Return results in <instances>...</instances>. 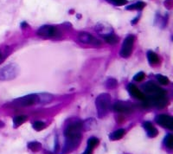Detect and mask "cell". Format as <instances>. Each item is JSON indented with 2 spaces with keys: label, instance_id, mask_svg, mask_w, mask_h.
Wrapping results in <instances>:
<instances>
[{
  "label": "cell",
  "instance_id": "obj_28",
  "mask_svg": "<svg viewBox=\"0 0 173 154\" xmlns=\"http://www.w3.org/2000/svg\"><path fill=\"white\" fill-rule=\"evenodd\" d=\"M98 144H99V139L95 137L89 138L88 140H87V146H89V147L93 148V149L96 146H98Z\"/></svg>",
  "mask_w": 173,
  "mask_h": 154
},
{
  "label": "cell",
  "instance_id": "obj_3",
  "mask_svg": "<svg viewBox=\"0 0 173 154\" xmlns=\"http://www.w3.org/2000/svg\"><path fill=\"white\" fill-rule=\"evenodd\" d=\"M19 74V68L16 63H10L0 69V81H11Z\"/></svg>",
  "mask_w": 173,
  "mask_h": 154
},
{
  "label": "cell",
  "instance_id": "obj_29",
  "mask_svg": "<svg viewBox=\"0 0 173 154\" xmlns=\"http://www.w3.org/2000/svg\"><path fill=\"white\" fill-rule=\"evenodd\" d=\"M107 1L116 6H122L124 4H127V0H107Z\"/></svg>",
  "mask_w": 173,
  "mask_h": 154
},
{
  "label": "cell",
  "instance_id": "obj_24",
  "mask_svg": "<svg viewBox=\"0 0 173 154\" xmlns=\"http://www.w3.org/2000/svg\"><path fill=\"white\" fill-rule=\"evenodd\" d=\"M105 84H106V88L107 89H113L118 86V81L114 78H109V79L107 80Z\"/></svg>",
  "mask_w": 173,
  "mask_h": 154
},
{
  "label": "cell",
  "instance_id": "obj_4",
  "mask_svg": "<svg viewBox=\"0 0 173 154\" xmlns=\"http://www.w3.org/2000/svg\"><path fill=\"white\" fill-rule=\"evenodd\" d=\"M12 103L16 107H21V108L30 107V106H33L38 103V96H37V94L28 95L23 96V97L14 100Z\"/></svg>",
  "mask_w": 173,
  "mask_h": 154
},
{
  "label": "cell",
  "instance_id": "obj_16",
  "mask_svg": "<svg viewBox=\"0 0 173 154\" xmlns=\"http://www.w3.org/2000/svg\"><path fill=\"white\" fill-rule=\"evenodd\" d=\"M96 126H97V123L93 118L86 119V121H84L82 122V129L85 130V131L95 129Z\"/></svg>",
  "mask_w": 173,
  "mask_h": 154
},
{
  "label": "cell",
  "instance_id": "obj_25",
  "mask_svg": "<svg viewBox=\"0 0 173 154\" xmlns=\"http://www.w3.org/2000/svg\"><path fill=\"white\" fill-rule=\"evenodd\" d=\"M165 145L169 149H172L173 148V137L171 134H168L165 138Z\"/></svg>",
  "mask_w": 173,
  "mask_h": 154
},
{
  "label": "cell",
  "instance_id": "obj_27",
  "mask_svg": "<svg viewBox=\"0 0 173 154\" xmlns=\"http://www.w3.org/2000/svg\"><path fill=\"white\" fill-rule=\"evenodd\" d=\"M46 127V125L44 122H42V121H36V122H34L33 123V128L35 130H37V131H42V130H43L44 128Z\"/></svg>",
  "mask_w": 173,
  "mask_h": 154
},
{
  "label": "cell",
  "instance_id": "obj_2",
  "mask_svg": "<svg viewBox=\"0 0 173 154\" xmlns=\"http://www.w3.org/2000/svg\"><path fill=\"white\" fill-rule=\"evenodd\" d=\"M82 121H73L66 126L64 135L69 139H82Z\"/></svg>",
  "mask_w": 173,
  "mask_h": 154
},
{
  "label": "cell",
  "instance_id": "obj_7",
  "mask_svg": "<svg viewBox=\"0 0 173 154\" xmlns=\"http://www.w3.org/2000/svg\"><path fill=\"white\" fill-rule=\"evenodd\" d=\"M38 36L44 38L54 37L58 35V29L52 25H43L37 30Z\"/></svg>",
  "mask_w": 173,
  "mask_h": 154
},
{
  "label": "cell",
  "instance_id": "obj_22",
  "mask_svg": "<svg viewBox=\"0 0 173 154\" xmlns=\"http://www.w3.org/2000/svg\"><path fill=\"white\" fill-rule=\"evenodd\" d=\"M27 120V117L24 115H20V116L15 117L13 119V125L14 127H18L19 125H21L22 124H24L25 121Z\"/></svg>",
  "mask_w": 173,
  "mask_h": 154
},
{
  "label": "cell",
  "instance_id": "obj_5",
  "mask_svg": "<svg viewBox=\"0 0 173 154\" xmlns=\"http://www.w3.org/2000/svg\"><path fill=\"white\" fill-rule=\"evenodd\" d=\"M142 89L147 95H150L151 96L160 95H165V91L164 89L159 88L157 84H155L153 81H147L142 86Z\"/></svg>",
  "mask_w": 173,
  "mask_h": 154
},
{
  "label": "cell",
  "instance_id": "obj_20",
  "mask_svg": "<svg viewBox=\"0 0 173 154\" xmlns=\"http://www.w3.org/2000/svg\"><path fill=\"white\" fill-rule=\"evenodd\" d=\"M28 148L34 152H37L42 150V144L37 141L29 142L28 144Z\"/></svg>",
  "mask_w": 173,
  "mask_h": 154
},
{
  "label": "cell",
  "instance_id": "obj_8",
  "mask_svg": "<svg viewBox=\"0 0 173 154\" xmlns=\"http://www.w3.org/2000/svg\"><path fill=\"white\" fill-rule=\"evenodd\" d=\"M147 99L150 101L151 105H153L157 108H164L168 104V99L165 95L150 96V97H147Z\"/></svg>",
  "mask_w": 173,
  "mask_h": 154
},
{
  "label": "cell",
  "instance_id": "obj_10",
  "mask_svg": "<svg viewBox=\"0 0 173 154\" xmlns=\"http://www.w3.org/2000/svg\"><path fill=\"white\" fill-rule=\"evenodd\" d=\"M80 42L85 43V44H89V45L98 47L101 44V42L97 38L94 37L91 34L86 33V32H81L78 36Z\"/></svg>",
  "mask_w": 173,
  "mask_h": 154
},
{
  "label": "cell",
  "instance_id": "obj_13",
  "mask_svg": "<svg viewBox=\"0 0 173 154\" xmlns=\"http://www.w3.org/2000/svg\"><path fill=\"white\" fill-rule=\"evenodd\" d=\"M127 90L128 93L130 94V95H132V97L136 98L138 100H144V99H145V95H144L142 92L140 91L139 88H137L134 84H129L127 86Z\"/></svg>",
  "mask_w": 173,
  "mask_h": 154
},
{
  "label": "cell",
  "instance_id": "obj_14",
  "mask_svg": "<svg viewBox=\"0 0 173 154\" xmlns=\"http://www.w3.org/2000/svg\"><path fill=\"white\" fill-rule=\"evenodd\" d=\"M95 30L100 35H101L102 37L112 34V32H113V29H112L111 27L106 24H97L95 26Z\"/></svg>",
  "mask_w": 173,
  "mask_h": 154
},
{
  "label": "cell",
  "instance_id": "obj_19",
  "mask_svg": "<svg viewBox=\"0 0 173 154\" xmlns=\"http://www.w3.org/2000/svg\"><path fill=\"white\" fill-rule=\"evenodd\" d=\"M147 58H148L149 63L151 64H156L159 62V58H158V55L153 52L152 50H150L147 52Z\"/></svg>",
  "mask_w": 173,
  "mask_h": 154
},
{
  "label": "cell",
  "instance_id": "obj_30",
  "mask_svg": "<svg viewBox=\"0 0 173 154\" xmlns=\"http://www.w3.org/2000/svg\"><path fill=\"white\" fill-rule=\"evenodd\" d=\"M144 77H145V75H144V72H139L138 74H136V75H134L133 80H134L135 81H141L144 80Z\"/></svg>",
  "mask_w": 173,
  "mask_h": 154
},
{
  "label": "cell",
  "instance_id": "obj_26",
  "mask_svg": "<svg viewBox=\"0 0 173 154\" xmlns=\"http://www.w3.org/2000/svg\"><path fill=\"white\" fill-rule=\"evenodd\" d=\"M157 80L158 81V82L162 85H168L170 82L168 77H166L165 75H156Z\"/></svg>",
  "mask_w": 173,
  "mask_h": 154
},
{
  "label": "cell",
  "instance_id": "obj_6",
  "mask_svg": "<svg viewBox=\"0 0 173 154\" xmlns=\"http://www.w3.org/2000/svg\"><path fill=\"white\" fill-rule=\"evenodd\" d=\"M133 42H134V37L132 35H129L128 37H126V39L124 40L123 44L121 47V50H120V55L124 57V58H126L128 57L132 51V48H133Z\"/></svg>",
  "mask_w": 173,
  "mask_h": 154
},
{
  "label": "cell",
  "instance_id": "obj_11",
  "mask_svg": "<svg viewBox=\"0 0 173 154\" xmlns=\"http://www.w3.org/2000/svg\"><path fill=\"white\" fill-rule=\"evenodd\" d=\"M155 121L161 126L169 130L173 129V119L172 117L166 114H159L155 118Z\"/></svg>",
  "mask_w": 173,
  "mask_h": 154
},
{
  "label": "cell",
  "instance_id": "obj_12",
  "mask_svg": "<svg viewBox=\"0 0 173 154\" xmlns=\"http://www.w3.org/2000/svg\"><path fill=\"white\" fill-rule=\"evenodd\" d=\"M113 110L117 112H123V113H131L133 111V108L128 103H125L123 101L115 102L113 107Z\"/></svg>",
  "mask_w": 173,
  "mask_h": 154
},
{
  "label": "cell",
  "instance_id": "obj_31",
  "mask_svg": "<svg viewBox=\"0 0 173 154\" xmlns=\"http://www.w3.org/2000/svg\"><path fill=\"white\" fill-rule=\"evenodd\" d=\"M93 148H91V147H89V146H86V149L85 150V152H83L82 154H92V152H93Z\"/></svg>",
  "mask_w": 173,
  "mask_h": 154
},
{
  "label": "cell",
  "instance_id": "obj_32",
  "mask_svg": "<svg viewBox=\"0 0 173 154\" xmlns=\"http://www.w3.org/2000/svg\"><path fill=\"white\" fill-rule=\"evenodd\" d=\"M59 149V143H58L57 138L55 139V152H56Z\"/></svg>",
  "mask_w": 173,
  "mask_h": 154
},
{
  "label": "cell",
  "instance_id": "obj_9",
  "mask_svg": "<svg viewBox=\"0 0 173 154\" xmlns=\"http://www.w3.org/2000/svg\"><path fill=\"white\" fill-rule=\"evenodd\" d=\"M81 143V139H69L66 138L65 144L62 147V154H69L75 150Z\"/></svg>",
  "mask_w": 173,
  "mask_h": 154
},
{
  "label": "cell",
  "instance_id": "obj_18",
  "mask_svg": "<svg viewBox=\"0 0 173 154\" xmlns=\"http://www.w3.org/2000/svg\"><path fill=\"white\" fill-rule=\"evenodd\" d=\"M126 133V130L125 129H118L114 131L113 133H112L110 135H109V139L111 140H119L120 139H122L123 136Z\"/></svg>",
  "mask_w": 173,
  "mask_h": 154
},
{
  "label": "cell",
  "instance_id": "obj_17",
  "mask_svg": "<svg viewBox=\"0 0 173 154\" xmlns=\"http://www.w3.org/2000/svg\"><path fill=\"white\" fill-rule=\"evenodd\" d=\"M37 96H38V104H46L53 100V95L48 93L37 94Z\"/></svg>",
  "mask_w": 173,
  "mask_h": 154
},
{
  "label": "cell",
  "instance_id": "obj_15",
  "mask_svg": "<svg viewBox=\"0 0 173 154\" xmlns=\"http://www.w3.org/2000/svg\"><path fill=\"white\" fill-rule=\"evenodd\" d=\"M143 127L146 130L147 135L150 138H155L157 135V133H158L157 129L153 126V123H151L150 121H145V122H144L143 123Z\"/></svg>",
  "mask_w": 173,
  "mask_h": 154
},
{
  "label": "cell",
  "instance_id": "obj_21",
  "mask_svg": "<svg viewBox=\"0 0 173 154\" xmlns=\"http://www.w3.org/2000/svg\"><path fill=\"white\" fill-rule=\"evenodd\" d=\"M104 39L106 40V42L107 43H109V44H112V45H113V44H116L118 41H119V38L116 37L115 35H113V34H109V35H107V36H104L103 37Z\"/></svg>",
  "mask_w": 173,
  "mask_h": 154
},
{
  "label": "cell",
  "instance_id": "obj_1",
  "mask_svg": "<svg viewBox=\"0 0 173 154\" xmlns=\"http://www.w3.org/2000/svg\"><path fill=\"white\" fill-rule=\"evenodd\" d=\"M112 97L109 94L103 93L100 94L95 100V106L97 109V114L100 119L107 115V113L111 108Z\"/></svg>",
  "mask_w": 173,
  "mask_h": 154
},
{
  "label": "cell",
  "instance_id": "obj_23",
  "mask_svg": "<svg viewBox=\"0 0 173 154\" xmlns=\"http://www.w3.org/2000/svg\"><path fill=\"white\" fill-rule=\"evenodd\" d=\"M145 6V4H144V2H137L135 4H131V5H129L126 7V10L127 11H132V10H138V11H141V10H143L144 7Z\"/></svg>",
  "mask_w": 173,
  "mask_h": 154
},
{
  "label": "cell",
  "instance_id": "obj_33",
  "mask_svg": "<svg viewBox=\"0 0 173 154\" xmlns=\"http://www.w3.org/2000/svg\"><path fill=\"white\" fill-rule=\"evenodd\" d=\"M139 18H140V17L138 16V17H137L136 18H135V19H133V20H132V21L131 22V24H136V23H137V21L139 20Z\"/></svg>",
  "mask_w": 173,
  "mask_h": 154
}]
</instances>
